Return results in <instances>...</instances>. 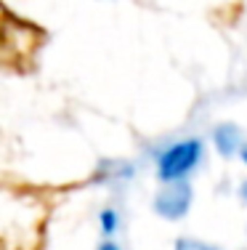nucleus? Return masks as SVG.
Wrapping results in <instances>:
<instances>
[{
	"instance_id": "4",
	"label": "nucleus",
	"mask_w": 247,
	"mask_h": 250,
	"mask_svg": "<svg viewBox=\"0 0 247 250\" xmlns=\"http://www.w3.org/2000/svg\"><path fill=\"white\" fill-rule=\"evenodd\" d=\"M101 250H117V248H112V245H107V248H101Z\"/></svg>"
},
{
	"instance_id": "5",
	"label": "nucleus",
	"mask_w": 247,
	"mask_h": 250,
	"mask_svg": "<svg viewBox=\"0 0 247 250\" xmlns=\"http://www.w3.org/2000/svg\"><path fill=\"white\" fill-rule=\"evenodd\" d=\"M245 160H247V149H245Z\"/></svg>"
},
{
	"instance_id": "3",
	"label": "nucleus",
	"mask_w": 247,
	"mask_h": 250,
	"mask_svg": "<svg viewBox=\"0 0 247 250\" xmlns=\"http://www.w3.org/2000/svg\"><path fill=\"white\" fill-rule=\"evenodd\" d=\"M175 250H213V248L202 245V242H197V240H181Z\"/></svg>"
},
{
	"instance_id": "2",
	"label": "nucleus",
	"mask_w": 247,
	"mask_h": 250,
	"mask_svg": "<svg viewBox=\"0 0 247 250\" xmlns=\"http://www.w3.org/2000/svg\"><path fill=\"white\" fill-rule=\"evenodd\" d=\"M186 208H189V189H186L184 184L168 187L160 197H157V210L165 213V216H181Z\"/></svg>"
},
{
	"instance_id": "1",
	"label": "nucleus",
	"mask_w": 247,
	"mask_h": 250,
	"mask_svg": "<svg viewBox=\"0 0 247 250\" xmlns=\"http://www.w3.org/2000/svg\"><path fill=\"white\" fill-rule=\"evenodd\" d=\"M197 157H199V144L197 141H184V144L170 146V149L160 157V176L162 178L184 176L189 168H194Z\"/></svg>"
}]
</instances>
